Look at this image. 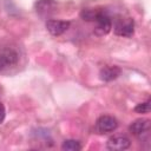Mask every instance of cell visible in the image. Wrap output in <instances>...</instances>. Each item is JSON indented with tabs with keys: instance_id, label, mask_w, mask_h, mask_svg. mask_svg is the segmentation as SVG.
<instances>
[{
	"instance_id": "5",
	"label": "cell",
	"mask_w": 151,
	"mask_h": 151,
	"mask_svg": "<svg viewBox=\"0 0 151 151\" xmlns=\"http://www.w3.org/2000/svg\"><path fill=\"white\" fill-rule=\"evenodd\" d=\"M70 21L66 20H54L50 19L46 21V28L52 35H60L64 32H66L70 27Z\"/></svg>"
},
{
	"instance_id": "10",
	"label": "cell",
	"mask_w": 151,
	"mask_h": 151,
	"mask_svg": "<svg viewBox=\"0 0 151 151\" xmlns=\"http://www.w3.org/2000/svg\"><path fill=\"white\" fill-rule=\"evenodd\" d=\"M61 149L66 151H79L81 149V144L80 142L74 140V139H67V140H64Z\"/></svg>"
},
{
	"instance_id": "3",
	"label": "cell",
	"mask_w": 151,
	"mask_h": 151,
	"mask_svg": "<svg viewBox=\"0 0 151 151\" xmlns=\"http://www.w3.org/2000/svg\"><path fill=\"white\" fill-rule=\"evenodd\" d=\"M134 32V22L131 18H122L116 21L114 33L120 37H131Z\"/></svg>"
},
{
	"instance_id": "1",
	"label": "cell",
	"mask_w": 151,
	"mask_h": 151,
	"mask_svg": "<svg viewBox=\"0 0 151 151\" xmlns=\"http://www.w3.org/2000/svg\"><path fill=\"white\" fill-rule=\"evenodd\" d=\"M19 63V52L11 46H0V73L8 71Z\"/></svg>"
},
{
	"instance_id": "2",
	"label": "cell",
	"mask_w": 151,
	"mask_h": 151,
	"mask_svg": "<svg viewBox=\"0 0 151 151\" xmlns=\"http://www.w3.org/2000/svg\"><path fill=\"white\" fill-rule=\"evenodd\" d=\"M96 22V33L99 34V35H104V34H107L111 28H112V21H111V18L109 17V14L103 9V8H99L98 11V14L97 17L94 18L93 20Z\"/></svg>"
},
{
	"instance_id": "6",
	"label": "cell",
	"mask_w": 151,
	"mask_h": 151,
	"mask_svg": "<svg viewBox=\"0 0 151 151\" xmlns=\"http://www.w3.org/2000/svg\"><path fill=\"white\" fill-rule=\"evenodd\" d=\"M130 145H131V142L125 136H113L109 138L106 143V146L109 150H126L127 147H130Z\"/></svg>"
},
{
	"instance_id": "7",
	"label": "cell",
	"mask_w": 151,
	"mask_h": 151,
	"mask_svg": "<svg viewBox=\"0 0 151 151\" xmlns=\"http://www.w3.org/2000/svg\"><path fill=\"white\" fill-rule=\"evenodd\" d=\"M129 130L132 134H134L137 137H142V136L149 133L150 120L149 119H137L129 126Z\"/></svg>"
},
{
	"instance_id": "8",
	"label": "cell",
	"mask_w": 151,
	"mask_h": 151,
	"mask_svg": "<svg viewBox=\"0 0 151 151\" xmlns=\"http://www.w3.org/2000/svg\"><path fill=\"white\" fill-rule=\"evenodd\" d=\"M57 8V2L54 0H38L35 2V11L38 14L46 17L53 13Z\"/></svg>"
},
{
	"instance_id": "12",
	"label": "cell",
	"mask_w": 151,
	"mask_h": 151,
	"mask_svg": "<svg viewBox=\"0 0 151 151\" xmlns=\"http://www.w3.org/2000/svg\"><path fill=\"white\" fill-rule=\"evenodd\" d=\"M5 117H6V109H5V105L0 103V124L5 120Z\"/></svg>"
},
{
	"instance_id": "9",
	"label": "cell",
	"mask_w": 151,
	"mask_h": 151,
	"mask_svg": "<svg viewBox=\"0 0 151 151\" xmlns=\"http://www.w3.org/2000/svg\"><path fill=\"white\" fill-rule=\"evenodd\" d=\"M120 74V68L118 66H105L100 70V79L104 81H111Z\"/></svg>"
},
{
	"instance_id": "4",
	"label": "cell",
	"mask_w": 151,
	"mask_h": 151,
	"mask_svg": "<svg viewBox=\"0 0 151 151\" xmlns=\"http://www.w3.org/2000/svg\"><path fill=\"white\" fill-rule=\"evenodd\" d=\"M118 127V122L114 117L112 116H101L97 119L96 123V129L100 132V133H107V132H112Z\"/></svg>"
},
{
	"instance_id": "11",
	"label": "cell",
	"mask_w": 151,
	"mask_h": 151,
	"mask_svg": "<svg viewBox=\"0 0 151 151\" xmlns=\"http://www.w3.org/2000/svg\"><path fill=\"white\" fill-rule=\"evenodd\" d=\"M134 111L137 113H147L150 111V100H146L145 103H140L134 107Z\"/></svg>"
}]
</instances>
